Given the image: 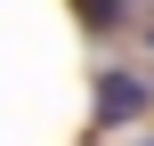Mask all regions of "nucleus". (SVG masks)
Returning <instances> with one entry per match:
<instances>
[{
  "mask_svg": "<svg viewBox=\"0 0 154 146\" xmlns=\"http://www.w3.org/2000/svg\"><path fill=\"white\" fill-rule=\"evenodd\" d=\"M97 114L106 122H138L146 114V81L138 73H97Z\"/></svg>",
  "mask_w": 154,
  "mask_h": 146,
  "instance_id": "obj_1",
  "label": "nucleus"
},
{
  "mask_svg": "<svg viewBox=\"0 0 154 146\" xmlns=\"http://www.w3.org/2000/svg\"><path fill=\"white\" fill-rule=\"evenodd\" d=\"M81 16H89V33H106V24H122V0H81Z\"/></svg>",
  "mask_w": 154,
  "mask_h": 146,
  "instance_id": "obj_2",
  "label": "nucleus"
},
{
  "mask_svg": "<svg viewBox=\"0 0 154 146\" xmlns=\"http://www.w3.org/2000/svg\"><path fill=\"white\" fill-rule=\"evenodd\" d=\"M146 33H154V24H146Z\"/></svg>",
  "mask_w": 154,
  "mask_h": 146,
  "instance_id": "obj_3",
  "label": "nucleus"
}]
</instances>
